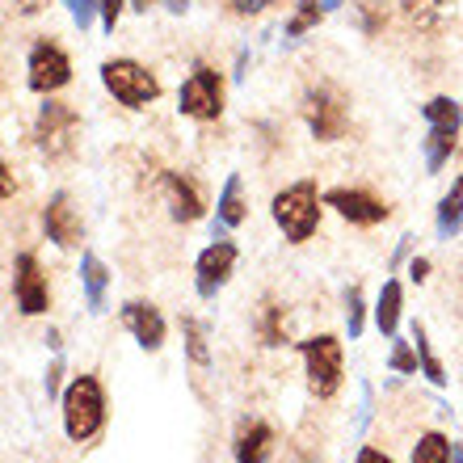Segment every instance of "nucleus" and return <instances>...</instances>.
I'll return each instance as SVG.
<instances>
[{
	"mask_svg": "<svg viewBox=\"0 0 463 463\" xmlns=\"http://www.w3.org/2000/svg\"><path fill=\"white\" fill-rule=\"evenodd\" d=\"M232 266H236V244L232 241H215L198 253V266H194V287L203 299H215L223 282H228Z\"/></svg>",
	"mask_w": 463,
	"mask_h": 463,
	"instance_id": "9d476101",
	"label": "nucleus"
},
{
	"mask_svg": "<svg viewBox=\"0 0 463 463\" xmlns=\"http://www.w3.org/2000/svg\"><path fill=\"white\" fill-rule=\"evenodd\" d=\"M325 203H329L342 220L358 223V228H375V223L388 220V207H383L375 194H366V190H329Z\"/></svg>",
	"mask_w": 463,
	"mask_h": 463,
	"instance_id": "f8f14e48",
	"label": "nucleus"
},
{
	"mask_svg": "<svg viewBox=\"0 0 463 463\" xmlns=\"http://www.w3.org/2000/svg\"><path fill=\"white\" fill-rule=\"evenodd\" d=\"M101 85L131 110H144L147 101L160 98V80L135 60H106L101 63Z\"/></svg>",
	"mask_w": 463,
	"mask_h": 463,
	"instance_id": "423d86ee",
	"label": "nucleus"
},
{
	"mask_svg": "<svg viewBox=\"0 0 463 463\" xmlns=\"http://www.w3.org/2000/svg\"><path fill=\"white\" fill-rule=\"evenodd\" d=\"M409 279H413V282H426L430 279V261H426V257H413V261H409Z\"/></svg>",
	"mask_w": 463,
	"mask_h": 463,
	"instance_id": "f704fd0d",
	"label": "nucleus"
},
{
	"mask_svg": "<svg viewBox=\"0 0 463 463\" xmlns=\"http://www.w3.org/2000/svg\"><path fill=\"white\" fill-rule=\"evenodd\" d=\"M43 228H47V236L60 249H76L80 244V236H85V223H80V211L72 207V198L63 194H51L47 211H43Z\"/></svg>",
	"mask_w": 463,
	"mask_h": 463,
	"instance_id": "9b49d317",
	"label": "nucleus"
},
{
	"mask_svg": "<svg viewBox=\"0 0 463 463\" xmlns=\"http://www.w3.org/2000/svg\"><path fill=\"white\" fill-rule=\"evenodd\" d=\"M455 135L459 131H439V127H430V135H426V165H430V173H439L442 165L451 160Z\"/></svg>",
	"mask_w": 463,
	"mask_h": 463,
	"instance_id": "5701e85b",
	"label": "nucleus"
},
{
	"mask_svg": "<svg viewBox=\"0 0 463 463\" xmlns=\"http://www.w3.org/2000/svg\"><path fill=\"white\" fill-rule=\"evenodd\" d=\"M375 325L383 337H396V325H401V282H383L375 304Z\"/></svg>",
	"mask_w": 463,
	"mask_h": 463,
	"instance_id": "aec40b11",
	"label": "nucleus"
},
{
	"mask_svg": "<svg viewBox=\"0 0 463 463\" xmlns=\"http://www.w3.org/2000/svg\"><path fill=\"white\" fill-rule=\"evenodd\" d=\"M160 194H165L169 215L177 223H194L198 215H203V194H198L194 182L182 177V173H165V177H160Z\"/></svg>",
	"mask_w": 463,
	"mask_h": 463,
	"instance_id": "ddd939ff",
	"label": "nucleus"
},
{
	"mask_svg": "<svg viewBox=\"0 0 463 463\" xmlns=\"http://www.w3.org/2000/svg\"><path fill=\"white\" fill-rule=\"evenodd\" d=\"M215 220H220V232H223V228H241V223L249 220L241 173H232L228 182H223V194H220V203H215Z\"/></svg>",
	"mask_w": 463,
	"mask_h": 463,
	"instance_id": "f3484780",
	"label": "nucleus"
},
{
	"mask_svg": "<svg viewBox=\"0 0 463 463\" xmlns=\"http://www.w3.org/2000/svg\"><path fill=\"white\" fill-rule=\"evenodd\" d=\"M451 455H455V463H463V451H459V447H455V451H451Z\"/></svg>",
	"mask_w": 463,
	"mask_h": 463,
	"instance_id": "ea45409f",
	"label": "nucleus"
},
{
	"mask_svg": "<svg viewBox=\"0 0 463 463\" xmlns=\"http://www.w3.org/2000/svg\"><path fill=\"white\" fill-rule=\"evenodd\" d=\"M274 223L282 228V236L291 244H304L320 223V198L312 182H295L291 190H282L274 198Z\"/></svg>",
	"mask_w": 463,
	"mask_h": 463,
	"instance_id": "f03ea898",
	"label": "nucleus"
},
{
	"mask_svg": "<svg viewBox=\"0 0 463 463\" xmlns=\"http://www.w3.org/2000/svg\"><path fill=\"white\" fill-rule=\"evenodd\" d=\"M60 375H63V358H55L47 371V396H60Z\"/></svg>",
	"mask_w": 463,
	"mask_h": 463,
	"instance_id": "72a5a7b5",
	"label": "nucleus"
},
{
	"mask_svg": "<svg viewBox=\"0 0 463 463\" xmlns=\"http://www.w3.org/2000/svg\"><path fill=\"white\" fill-rule=\"evenodd\" d=\"M0 173H5V185H0V194H5V198H13V185H17V182H13V169H9V165H5V169H0Z\"/></svg>",
	"mask_w": 463,
	"mask_h": 463,
	"instance_id": "e433bc0d",
	"label": "nucleus"
},
{
	"mask_svg": "<svg viewBox=\"0 0 463 463\" xmlns=\"http://www.w3.org/2000/svg\"><path fill=\"white\" fill-rule=\"evenodd\" d=\"M182 329H185V350H190V363L207 366L211 363V350H207V337H203V325H198L194 317H185Z\"/></svg>",
	"mask_w": 463,
	"mask_h": 463,
	"instance_id": "bb28decb",
	"label": "nucleus"
},
{
	"mask_svg": "<svg viewBox=\"0 0 463 463\" xmlns=\"http://www.w3.org/2000/svg\"><path fill=\"white\" fill-rule=\"evenodd\" d=\"M122 9H127V0H101V25H106V30H114V25H118V17H122Z\"/></svg>",
	"mask_w": 463,
	"mask_h": 463,
	"instance_id": "2f4dec72",
	"label": "nucleus"
},
{
	"mask_svg": "<svg viewBox=\"0 0 463 463\" xmlns=\"http://www.w3.org/2000/svg\"><path fill=\"white\" fill-rule=\"evenodd\" d=\"M299 354H304L312 396H320V401L337 396V388H342V342L333 333H320V337L299 342Z\"/></svg>",
	"mask_w": 463,
	"mask_h": 463,
	"instance_id": "20e7f679",
	"label": "nucleus"
},
{
	"mask_svg": "<svg viewBox=\"0 0 463 463\" xmlns=\"http://www.w3.org/2000/svg\"><path fill=\"white\" fill-rule=\"evenodd\" d=\"M13 295H17V307L25 317H43L51 307V287H47V274L38 266L34 253H22L17 257V274H13Z\"/></svg>",
	"mask_w": 463,
	"mask_h": 463,
	"instance_id": "1a4fd4ad",
	"label": "nucleus"
},
{
	"mask_svg": "<svg viewBox=\"0 0 463 463\" xmlns=\"http://www.w3.org/2000/svg\"><path fill=\"white\" fill-rule=\"evenodd\" d=\"M68 13H72V22L80 25V30H89L93 17L101 13V0H68Z\"/></svg>",
	"mask_w": 463,
	"mask_h": 463,
	"instance_id": "c85d7f7f",
	"label": "nucleus"
},
{
	"mask_svg": "<svg viewBox=\"0 0 463 463\" xmlns=\"http://www.w3.org/2000/svg\"><path fill=\"white\" fill-rule=\"evenodd\" d=\"M417 363H421V358L413 354V345H409V342H396V350H392V366H396L401 375H413Z\"/></svg>",
	"mask_w": 463,
	"mask_h": 463,
	"instance_id": "c756f323",
	"label": "nucleus"
},
{
	"mask_svg": "<svg viewBox=\"0 0 463 463\" xmlns=\"http://www.w3.org/2000/svg\"><path fill=\"white\" fill-rule=\"evenodd\" d=\"M165 9H169V13H185V9H190V0H165Z\"/></svg>",
	"mask_w": 463,
	"mask_h": 463,
	"instance_id": "4c0bfd02",
	"label": "nucleus"
},
{
	"mask_svg": "<svg viewBox=\"0 0 463 463\" xmlns=\"http://www.w3.org/2000/svg\"><path fill=\"white\" fill-rule=\"evenodd\" d=\"M76 135H80V114L68 106V101H47L38 110L34 122V147L43 152L47 160H63L72 156L76 147Z\"/></svg>",
	"mask_w": 463,
	"mask_h": 463,
	"instance_id": "7ed1b4c3",
	"label": "nucleus"
},
{
	"mask_svg": "<svg viewBox=\"0 0 463 463\" xmlns=\"http://www.w3.org/2000/svg\"><path fill=\"white\" fill-rule=\"evenodd\" d=\"M269 455H274V430L261 421L244 426L236 439V463H269Z\"/></svg>",
	"mask_w": 463,
	"mask_h": 463,
	"instance_id": "2eb2a0df",
	"label": "nucleus"
},
{
	"mask_svg": "<svg viewBox=\"0 0 463 463\" xmlns=\"http://www.w3.org/2000/svg\"><path fill=\"white\" fill-rule=\"evenodd\" d=\"M358 463H392V459L383 451H375V447H363V451H358Z\"/></svg>",
	"mask_w": 463,
	"mask_h": 463,
	"instance_id": "c9c22d12",
	"label": "nucleus"
},
{
	"mask_svg": "<svg viewBox=\"0 0 463 463\" xmlns=\"http://www.w3.org/2000/svg\"><path fill=\"white\" fill-rule=\"evenodd\" d=\"M455 447L442 434H426V439L417 442V451H413V463H451L455 459Z\"/></svg>",
	"mask_w": 463,
	"mask_h": 463,
	"instance_id": "a878e982",
	"label": "nucleus"
},
{
	"mask_svg": "<svg viewBox=\"0 0 463 463\" xmlns=\"http://www.w3.org/2000/svg\"><path fill=\"white\" fill-rule=\"evenodd\" d=\"M459 228H463V173H459V182L451 185V194L439 203V236L442 241H451Z\"/></svg>",
	"mask_w": 463,
	"mask_h": 463,
	"instance_id": "412c9836",
	"label": "nucleus"
},
{
	"mask_svg": "<svg viewBox=\"0 0 463 463\" xmlns=\"http://www.w3.org/2000/svg\"><path fill=\"white\" fill-rule=\"evenodd\" d=\"M101 426H106V392L93 375H76L63 392V430L72 442H85Z\"/></svg>",
	"mask_w": 463,
	"mask_h": 463,
	"instance_id": "f257e3e1",
	"label": "nucleus"
},
{
	"mask_svg": "<svg viewBox=\"0 0 463 463\" xmlns=\"http://www.w3.org/2000/svg\"><path fill=\"white\" fill-rule=\"evenodd\" d=\"M320 17H325V5H320V0H299V5H295V13H291V22H287V38L307 34Z\"/></svg>",
	"mask_w": 463,
	"mask_h": 463,
	"instance_id": "393cba45",
	"label": "nucleus"
},
{
	"mask_svg": "<svg viewBox=\"0 0 463 463\" xmlns=\"http://www.w3.org/2000/svg\"><path fill=\"white\" fill-rule=\"evenodd\" d=\"M122 325L135 333V342L144 345V350H160V345H165V317H160L152 304L131 299V304L122 307Z\"/></svg>",
	"mask_w": 463,
	"mask_h": 463,
	"instance_id": "4468645a",
	"label": "nucleus"
},
{
	"mask_svg": "<svg viewBox=\"0 0 463 463\" xmlns=\"http://www.w3.org/2000/svg\"><path fill=\"white\" fill-rule=\"evenodd\" d=\"M363 317H366L363 291L350 287V291H345V329H350V337H363Z\"/></svg>",
	"mask_w": 463,
	"mask_h": 463,
	"instance_id": "cd10ccee",
	"label": "nucleus"
},
{
	"mask_svg": "<svg viewBox=\"0 0 463 463\" xmlns=\"http://www.w3.org/2000/svg\"><path fill=\"white\" fill-rule=\"evenodd\" d=\"M404 22L413 25L417 34H434L442 25V13H447V0H401Z\"/></svg>",
	"mask_w": 463,
	"mask_h": 463,
	"instance_id": "a211bd4d",
	"label": "nucleus"
},
{
	"mask_svg": "<svg viewBox=\"0 0 463 463\" xmlns=\"http://www.w3.org/2000/svg\"><path fill=\"white\" fill-rule=\"evenodd\" d=\"M80 282H85L89 312H106V287H110V269H106V261H101L98 253H85V257H80Z\"/></svg>",
	"mask_w": 463,
	"mask_h": 463,
	"instance_id": "dca6fc26",
	"label": "nucleus"
},
{
	"mask_svg": "<svg viewBox=\"0 0 463 463\" xmlns=\"http://www.w3.org/2000/svg\"><path fill=\"white\" fill-rule=\"evenodd\" d=\"M257 333H261V345H287L291 342V329H287V307L266 299L261 304V320H257Z\"/></svg>",
	"mask_w": 463,
	"mask_h": 463,
	"instance_id": "6ab92c4d",
	"label": "nucleus"
},
{
	"mask_svg": "<svg viewBox=\"0 0 463 463\" xmlns=\"http://www.w3.org/2000/svg\"><path fill=\"white\" fill-rule=\"evenodd\" d=\"M413 345H417V358H421V375L434 383V388H442L447 383V375H442V363L434 358V350H430V337L421 325H413Z\"/></svg>",
	"mask_w": 463,
	"mask_h": 463,
	"instance_id": "b1692460",
	"label": "nucleus"
},
{
	"mask_svg": "<svg viewBox=\"0 0 463 463\" xmlns=\"http://www.w3.org/2000/svg\"><path fill=\"white\" fill-rule=\"evenodd\" d=\"M320 5H325V9H337V5H342V0H320Z\"/></svg>",
	"mask_w": 463,
	"mask_h": 463,
	"instance_id": "58836bf2",
	"label": "nucleus"
},
{
	"mask_svg": "<svg viewBox=\"0 0 463 463\" xmlns=\"http://www.w3.org/2000/svg\"><path fill=\"white\" fill-rule=\"evenodd\" d=\"M421 114H426L430 127H439V131H459V122H463V110H459V101L451 98H434L421 106Z\"/></svg>",
	"mask_w": 463,
	"mask_h": 463,
	"instance_id": "4be33fe9",
	"label": "nucleus"
},
{
	"mask_svg": "<svg viewBox=\"0 0 463 463\" xmlns=\"http://www.w3.org/2000/svg\"><path fill=\"white\" fill-rule=\"evenodd\" d=\"M25 72H30L25 80H30L34 93H55V89H63L72 80V60L55 43H34L30 60H25Z\"/></svg>",
	"mask_w": 463,
	"mask_h": 463,
	"instance_id": "6e6552de",
	"label": "nucleus"
},
{
	"mask_svg": "<svg viewBox=\"0 0 463 463\" xmlns=\"http://www.w3.org/2000/svg\"><path fill=\"white\" fill-rule=\"evenodd\" d=\"M232 13H241V17H253V13H266L274 0H228Z\"/></svg>",
	"mask_w": 463,
	"mask_h": 463,
	"instance_id": "473e14b6",
	"label": "nucleus"
},
{
	"mask_svg": "<svg viewBox=\"0 0 463 463\" xmlns=\"http://www.w3.org/2000/svg\"><path fill=\"white\" fill-rule=\"evenodd\" d=\"M177 106H182V114H190L198 122H215L223 114V76L207 63H194L190 80L177 93Z\"/></svg>",
	"mask_w": 463,
	"mask_h": 463,
	"instance_id": "0eeeda50",
	"label": "nucleus"
},
{
	"mask_svg": "<svg viewBox=\"0 0 463 463\" xmlns=\"http://www.w3.org/2000/svg\"><path fill=\"white\" fill-rule=\"evenodd\" d=\"M304 118H307V131L317 135L320 144L342 139L345 127H350V106H345V93L337 85L307 89V93H304Z\"/></svg>",
	"mask_w": 463,
	"mask_h": 463,
	"instance_id": "39448f33",
	"label": "nucleus"
},
{
	"mask_svg": "<svg viewBox=\"0 0 463 463\" xmlns=\"http://www.w3.org/2000/svg\"><path fill=\"white\" fill-rule=\"evenodd\" d=\"M363 30L366 34H379V30H383V9H379L375 0H366L363 5Z\"/></svg>",
	"mask_w": 463,
	"mask_h": 463,
	"instance_id": "7c9ffc66",
	"label": "nucleus"
}]
</instances>
